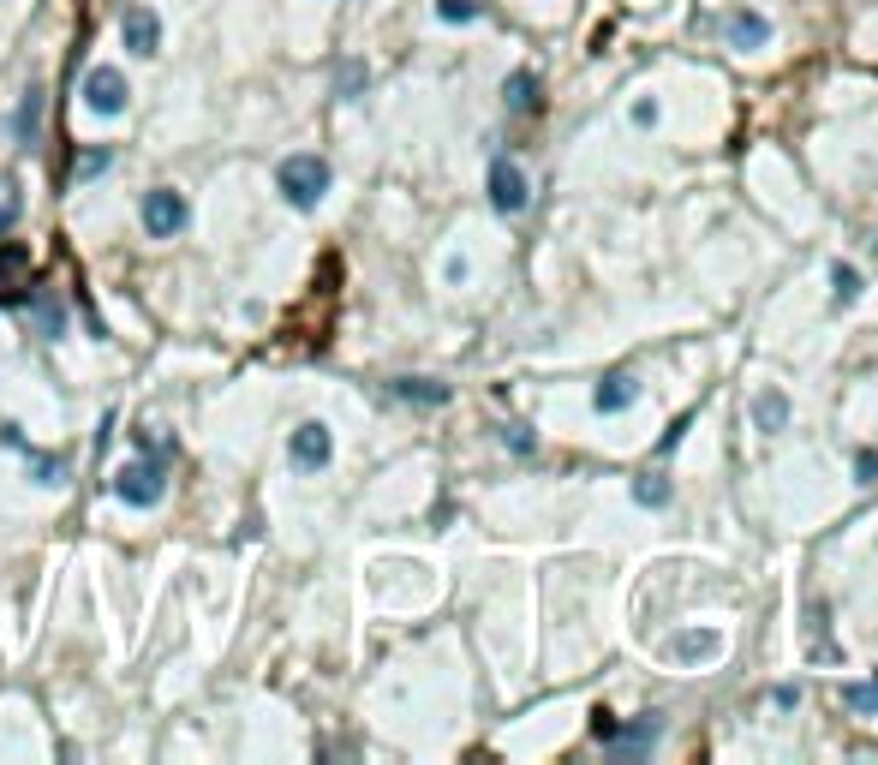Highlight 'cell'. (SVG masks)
Segmentation results:
<instances>
[{
  "mask_svg": "<svg viewBox=\"0 0 878 765\" xmlns=\"http://www.w3.org/2000/svg\"><path fill=\"white\" fill-rule=\"evenodd\" d=\"M275 186H282V198L293 210H317V198L329 191V161L324 156H287L275 168Z\"/></svg>",
  "mask_w": 878,
  "mask_h": 765,
  "instance_id": "1",
  "label": "cell"
},
{
  "mask_svg": "<svg viewBox=\"0 0 878 765\" xmlns=\"http://www.w3.org/2000/svg\"><path fill=\"white\" fill-rule=\"evenodd\" d=\"M162 491H168L162 454H156V461H138V467H126V473H114V496H120L126 509H150V503H162Z\"/></svg>",
  "mask_w": 878,
  "mask_h": 765,
  "instance_id": "2",
  "label": "cell"
},
{
  "mask_svg": "<svg viewBox=\"0 0 878 765\" xmlns=\"http://www.w3.org/2000/svg\"><path fill=\"white\" fill-rule=\"evenodd\" d=\"M138 216H144V233H150V240H173V233L186 228V198L173 186H156V191H144Z\"/></svg>",
  "mask_w": 878,
  "mask_h": 765,
  "instance_id": "3",
  "label": "cell"
},
{
  "mask_svg": "<svg viewBox=\"0 0 878 765\" xmlns=\"http://www.w3.org/2000/svg\"><path fill=\"white\" fill-rule=\"evenodd\" d=\"M329 454H335V437H329V425H317V419H305L299 431L287 437V461L299 467V473H324Z\"/></svg>",
  "mask_w": 878,
  "mask_h": 765,
  "instance_id": "4",
  "label": "cell"
},
{
  "mask_svg": "<svg viewBox=\"0 0 878 765\" xmlns=\"http://www.w3.org/2000/svg\"><path fill=\"white\" fill-rule=\"evenodd\" d=\"M526 198H532V191H526L520 161L496 156V161H490V203H496L503 216H520V210H526Z\"/></svg>",
  "mask_w": 878,
  "mask_h": 765,
  "instance_id": "5",
  "label": "cell"
},
{
  "mask_svg": "<svg viewBox=\"0 0 878 765\" xmlns=\"http://www.w3.org/2000/svg\"><path fill=\"white\" fill-rule=\"evenodd\" d=\"M84 102H91L96 114H126V72L91 66L84 72Z\"/></svg>",
  "mask_w": 878,
  "mask_h": 765,
  "instance_id": "6",
  "label": "cell"
},
{
  "mask_svg": "<svg viewBox=\"0 0 878 765\" xmlns=\"http://www.w3.org/2000/svg\"><path fill=\"white\" fill-rule=\"evenodd\" d=\"M120 31H126V49L138 54V61H150V54L162 49V19H156L150 7H126Z\"/></svg>",
  "mask_w": 878,
  "mask_h": 765,
  "instance_id": "7",
  "label": "cell"
},
{
  "mask_svg": "<svg viewBox=\"0 0 878 765\" xmlns=\"http://www.w3.org/2000/svg\"><path fill=\"white\" fill-rule=\"evenodd\" d=\"M723 36H729V49H765V42H771V19H765V12H729Z\"/></svg>",
  "mask_w": 878,
  "mask_h": 765,
  "instance_id": "8",
  "label": "cell"
},
{
  "mask_svg": "<svg viewBox=\"0 0 878 765\" xmlns=\"http://www.w3.org/2000/svg\"><path fill=\"white\" fill-rule=\"evenodd\" d=\"M634 395H639V382L627 377V371H610L604 382H597V413H627V407H634Z\"/></svg>",
  "mask_w": 878,
  "mask_h": 765,
  "instance_id": "9",
  "label": "cell"
},
{
  "mask_svg": "<svg viewBox=\"0 0 878 765\" xmlns=\"http://www.w3.org/2000/svg\"><path fill=\"white\" fill-rule=\"evenodd\" d=\"M669 652H676L681 664H699V658H717V652H723V635H717V628H699V635H676V640H669Z\"/></svg>",
  "mask_w": 878,
  "mask_h": 765,
  "instance_id": "10",
  "label": "cell"
},
{
  "mask_svg": "<svg viewBox=\"0 0 878 765\" xmlns=\"http://www.w3.org/2000/svg\"><path fill=\"white\" fill-rule=\"evenodd\" d=\"M657 735H664V717H639V724H627V730L610 735V747H616V754H639V747H652Z\"/></svg>",
  "mask_w": 878,
  "mask_h": 765,
  "instance_id": "11",
  "label": "cell"
},
{
  "mask_svg": "<svg viewBox=\"0 0 878 765\" xmlns=\"http://www.w3.org/2000/svg\"><path fill=\"white\" fill-rule=\"evenodd\" d=\"M753 419H759V431H765V437H777L783 425H789V395L783 389H765L753 401Z\"/></svg>",
  "mask_w": 878,
  "mask_h": 765,
  "instance_id": "12",
  "label": "cell"
},
{
  "mask_svg": "<svg viewBox=\"0 0 878 765\" xmlns=\"http://www.w3.org/2000/svg\"><path fill=\"white\" fill-rule=\"evenodd\" d=\"M401 401H419V407H443L448 401V382H431V377H401V382H389Z\"/></svg>",
  "mask_w": 878,
  "mask_h": 765,
  "instance_id": "13",
  "label": "cell"
},
{
  "mask_svg": "<svg viewBox=\"0 0 878 765\" xmlns=\"http://www.w3.org/2000/svg\"><path fill=\"white\" fill-rule=\"evenodd\" d=\"M66 473H72L66 454H31V484H42V491H61Z\"/></svg>",
  "mask_w": 878,
  "mask_h": 765,
  "instance_id": "14",
  "label": "cell"
},
{
  "mask_svg": "<svg viewBox=\"0 0 878 765\" xmlns=\"http://www.w3.org/2000/svg\"><path fill=\"white\" fill-rule=\"evenodd\" d=\"M831 300H837V305H855L860 300V270H855V263H831Z\"/></svg>",
  "mask_w": 878,
  "mask_h": 765,
  "instance_id": "15",
  "label": "cell"
},
{
  "mask_svg": "<svg viewBox=\"0 0 878 765\" xmlns=\"http://www.w3.org/2000/svg\"><path fill=\"white\" fill-rule=\"evenodd\" d=\"M503 96H508V108H515V114H526V108H538V78H532V72H515V78H508V91H503Z\"/></svg>",
  "mask_w": 878,
  "mask_h": 765,
  "instance_id": "16",
  "label": "cell"
},
{
  "mask_svg": "<svg viewBox=\"0 0 878 765\" xmlns=\"http://www.w3.org/2000/svg\"><path fill=\"white\" fill-rule=\"evenodd\" d=\"M36 114H42V91H31L19 102V114H12V138L19 144H31V132H36Z\"/></svg>",
  "mask_w": 878,
  "mask_h": 765,
  "instance_id": "17",
  "label": "cell"
},
{
  "mask_svg": "<svg viewBox=\"0 0 878 765\" xmlns=\"http://www.w3.org/2000/svg\"><path fill=\"white\" fill-rule=\"evenodd\" d=\"M36 312H42V335H49V342H61V335H66V305L42 293V300H36Z\"/></svg>",
  "mask_w": 878,
  "mask_h": 765,
  "instance_id": "18",
  "label": "cell"
},
{
  "mask_svg": "<svg viewBox=\"0 0 878 765\" xmlns=\"http://www.w3.org/2000/svg\"><path fill=\"white\" fill-rule=\"evenodd\" d=\"M843 705H848V712H878V682H848L843 688Z\"/></svg>",
  "mask_w": 878,
  "mask_h": 765,
  "instance_id": "19",
  "label": "cell"
},
{
  "mask_svg": "<svg viewBox=\"0 0 878 765\" xmlns=\"http://www.w3.org/2000/svg\"><path fill=\"white\" fill-rule=\"evenodd\" d=\"M634 496H639L646 509H664V503H669V484L657 479V473H646V479H634Z\"/></svg>",
  "mask_w": 878,
  "mask_h": 765,
  "instance_id": "20",
  "label": "cell"
},
{
  "mask_svg": "<svg viewBox=\"0 0 878 765\" xmlns=\"http://www.w3.org/2000/svg\"><path fill=\"white\" fill-rule=\"evenodd\" d=\"M436 19H448V24H473V19H478V0H436Z\"/></svg>",
  "mask_w": 878,
  "mask_h": 765,
  "instance_id": "21",
  "label": "cell"
},
{
  "mask_svg": "<svg viewBox=\"0 0 878 765\" xmlns=\"http://www.w3.org/2000/svg\"><path fill=\"white\" fill-rule=\"evenodd\" d=\"M108 161H114L108 144H102V150H84V156H78V180H96V174H108Z\"/></svg>",
  "mask_w": 878,
  "mask_h": 765,
  "instance_id": "22",
  "label": "cell"
},
{
  "mask_svg": "<svg viewBox=\"0 0 878 765\" xmlns=\"http://www.w3.org/2000/svg\"><path fill=\"white\" fill-rule=\"evenodd\" d=\"M335 91H341V96H359V91H364V66L347 61L341 72H335Z\"/></svg>",
  "mask_w": 878,
  "mask_h": 765,
  "instance_id": "23",
  "label": "cell"
},
{
  "mask_svg": "<svg viewBox=\"0 0 878 765\" xmlns=\"http://www.w3.org/2000/svg\"><path fill=\"white\" fill-rule=\"evenodd\" d=\"M503 443L515 449V454H532V449H538V437L526 431V425H503Z\"/></svg>",
  "mask_w": 878,
  "mask_h": 765,
  "instance_id": "24",
  "label": "cell"
},
{
  "mask_svg": "<svg viewBox=\"0 0 878 765\" xmlns=\"http://www.w3.org/2000/svg\"><path fill=\"white\" fill-rule=\"evenodd\" d=\"M0 449H24V454H31V437H24V425L0 419Z\"/></svg>",
  "mask_w": 878,
  "mask_h": 765,
  "instance_id": "25",
  "label": "cell"
},
{
  "mask_svg": "<svg viewBox=\"0 0 878 765\" xmlns=\"http://www.w3.org/2000/svg\"><path fill=\"white\" fill-rule=\"evenodd\" d=\"M855 479H860V484H878V454H872V449L855 454Z\"/></svg>",
  "mask_w": 878,
  "mask_h": 765,
  "instance_id": "26",
  "label": "cell"
},
{
  "mask_svg": "<svg viewBox=\"0 0 878 765\" xmlns=\"http://www.w3.org/2000/svg\"><path fill=\"white\" fill-rule=\"evenodd\" d=\"M687 425H694V413H681L676 425H669V431H664V443H657V454H669V449H676L681 437H687Z\"/></svg>",
  "mask_w": 878,
  "mask_h": 765,
  "instance_id": "27",
  "label": "cell"
},
{
  "mask_svg": "<svg viewBox=\"0 0 878 765\" xmlns=\"http://www.w3.org/2000/svg\"><path fill=\"white\" fill-rule=\"evenodd\" d=\"M616 730H622V724H616V717H610V712H592V735H597V742H610V735H616Z\"/></svg>",
  "mask_w": 878,
  "mask_h": 765,
  "instance_id": "28",
  "label": "cell"
},
{
  "mask_svg": "<svg viewBox=\"0 0 878 765\" xmlns=\"http://www.w3.org/2000/svg\"><path fill=\"white\" fill-rule=\"evenodd\" d=\"M634 120L639 126H657V102H634Z\"/></svg>",
  "mask_w": 878,
  "mask_h": 765,
  "instance_id": "29",
  "label": "cell"
},
{
  "mask_svg": "<svg viewBox=\"0 0 878 765\" xmlns=\"http://www.w3.org/2000/svg\"><path fill=\"white\" fill-rule=\"evenodd\" d=\"M12 222H19V198H7V203H0V233H7Z\"/></svg>",
  "mask_w": 878,
  "mask_h": 765,
  "instance_id": "30",
  "label": "cell"
},
{
  "mask_svg": "<svg viewBox=\"0 0 878 765\" xmlns=\"http://www.w3.org/2000/svg\"><path fill=\"white\" fill-rule=\"evenodd\" d=\"M771 700H777L783 712H789V705H801V688H789V682H783V688H777V694H771Z\"/></svg>",
  "mask_w": 878,
  "mask_h": 765,
  "instance_id": "31",
  "label": "cell"
},
{
  "mask_svg": "<svg viewBox=\"0 0 878 765\" xmlns=\"http://www.w3.org/2000/svg\"><path fill=\"white\" fill-rule=\"evenodd\" d=\"M872 245H878V240H872Z\"/></svg>",
  "mask_w": 878,
  "mask_h": 765,
  "instance_id": "32",
  "label": "cell"
}]
</instances>
